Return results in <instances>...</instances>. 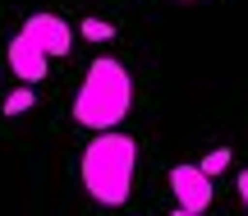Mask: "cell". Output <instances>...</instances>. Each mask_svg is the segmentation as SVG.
<instances>
[{
    "mask_svg": "<svg viewBox=\"0 0 248 216\" xmlns=\"http://www.w3.org/2000/svg\"><path fill=\"white\" fill-rule=\"evenodd\" d=\"M74 51V28L64 23L60 14H28L23 28H18L14 37H9V74H14L18 83H28V88H37V83L51 74V60H60V55Z\"/></svg>",
    "mask_w": 248,
    "mask_h": 216,
    "instance_id": "obj_3",
    "label": "cell"
},
{
    "mask_svg": "<svg viewBox=\"0 0 248 216\" xmlns=\"http://www.w3.org/2000/svg\"><path fill=\"white\" fill-rule=\"evenodd\" d=\"M78 32L88 37V42H110V37H115V28H110L106 18H83V23H78Z\"/></svg>",
    "mask_w": 248,
    "mask_h": 216,
    "instance_id": "obj_5",
    "label": "cell"
},
{
    "mask_svg": "<svg viewBox=\"0 0 248 216\" xmlns=\"http://www.w3.org/2000/svg\"><path fill=\"white\" fill-rule=\"evenodd\" d=\"M133 110V78L120 60L110 55H97L88 64V78H83L78 97H74V120L92 134H106V129H120V120Z\"/></svg>",
    "mask_w": 248,
    "mask_h": 216,
    "instance_id": "obj_2",
    "label": "cell"
},
{
    "mask_svg": "<svg viewBox=\"0 0 248 216\" xmlns=\"http://www.w3.org/2000/svg\"><path fill=\"white\" fill-rule=\"evenodd\" d=\"M133 166H138V143L120 129H106L97 134L88 147H83V189L101 202V207H120L133 193Z\"/></svg>",
    "mask_w": 248,
    "mask_h": 216,
    "instance_id": "obj_1",
    "label": "cell"
},
{
    "mask_svg": "<svg viewBox=\"0 0 248 216\" xmlns=\"http://www.w3.org/2000/svg\"><path fill=\"white\" fill-rule=\"evenodd\" d=\"M230 156H234L230 147H216V152H207V156H202V170H207V175H221L225 166H230Z\"/></svg>",
    "mask_w": 248,
    "mask_h": 216,
    "instance_id": "obj_7",
    "label": "cell"
},
{
    "mask_svg": "<svg viewBox=\"0 0 248 216\" xmlns=\"http://www.w3.org/2000/svg\"><path fill=\"white\" fill-rule=\"evenodd\" d=\"M170 216H207V212H188V207H175Z\"/></svg>",
    "mask_w": 248,
    "mask_h": 216,
    "instance_id": "obj_9",
    "label": "cell"
},
{
    "mask_svg": "<svg viewBox=\"0 0 248 216\" xmlns=\"http://www.w3.org/2000/svg\"><path fill=\"white\" fill-rule=\"evenodd\" d=\"M179 5H193V0H179Z\"/></svg>",
    "mask_w": 248,
    "mask_h": 216,
    "instance_id": "obj_10",
    "label": "cell"
},
{
    "mask_svg": "<svg viewBox=\"0 0 248 216\" xmlns=\"http://www.w3.org/2000/svg\"><path fill=\"white\" fill-rule=\"evenodd\" d=\"M23 110H32V88H28V83L5 97V115H23Z\"/></svg>",
    "mask_w": 248,
    "mask_h": 216,
    "instance_id": "obj_6",
    "label": "cell"
},
{
    "mask_svg": "<svg viewBox=\"0 0 248 216\" xmlns=\"http://www.w3.org/2000/svg\"><path fill=\"white\" fill-rule=\"evenodd\" d=\"M170 193H175V202H179V207H188V212H207V207H212V198H216L212 175H207L202 166H188V161L170 166Z\"/></svg>",
    "mask_w": 248,
    "mask_h": 216,
    "instance_id": "obj_4",
    "label": "cell"
},
{
    "mask_svg": "<svg viewBox=\"0 0 248 216\" xmlns=\"http://www.w3.org/2000/svg\"><path fill=\"white\" fill-rule=\"evenodd\" d=\"M239 198H244V212H248V166L239 170Z\"/></svg>",
    "mask_w": 248,
    "mask_h": 216,
    "instance_id": "obj_8",
    "label": "cell"
}]
</instances>
